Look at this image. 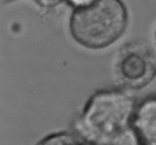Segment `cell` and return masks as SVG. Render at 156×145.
Returning a JSON list of instances; mask_svg holds the SVG:
<instances>
[{
  "instance_id": "cell-1",
  "label": "cell",
  "mask_w": 156,
  "mask_h": 145,
  "mask_svg": "<svg viewBox=\"0 0 156 145\" xmlns=\"http://www.w3.org/2000/svg\"><path fill=\"white\" fill-rule=\"evenodd\" d=\"M69 18V31L77 43L101 50L115 43L128 24V13L118 0L76 1Z\"/></svg>"
},
{
  "instance_id": "cell-6",
  "label": "cell",
  "mask_w": 156,
  "mask_h": 145,
  "mask_svg": "<svg viewBox=\"0 0 156 145\" xmlns=\"http://www.w3.org/2000/svg\"><path fill=\"white\" fill-rule=\"evenodd\" d=\"M155 40H156V30H155Z\"/></svg>"
},
{
  "instance_id": "cell-4",
  "label": "cell",
  "mask_w": 156,
  "mask_h": 145,
  "mask_svg": "<svg viewBox=\"0 0 156 145\" xmlns=\"http://www.w3.org/2000/svg\"><path fill=\"white\" fill-rule=\"evenodd\" d=\"M133 126L146 139L156 142V98L145 100L133 112Z\"/></svg>"
},
{
  "instance_id": "cell-2",
  "label": "cell",
  "mask_w": 156,
  "mask_h": 145,
  "mask_svg": "<svg viewBox=\"0 0 156 145\" xmlns=\"http://www.w3.org/2000/svg\"><path fill=\"white\" fill-rule=\"evenodd\" d=\"M133 104L130 98L117 91L98 92L89 100L82 114V124L98 138L118 133L131 121Z\"/></svg>"
},
{
  "instance_id": "cell-5",
  "label": "cell",
  "mask_w": 156,
  "mask_h": 145,
  "mask_svg": "<svg viewBox=\"0 0 156 145\" xmlns=\"http://www.w3.org/2000/svg\"><path fill=\"white\" fill-rule=\"evenodd\" d=\"M36 145H83L76 136L68 132H58L47 135Z\"/></svg>"
},
{
  "instance_id": "cell-3",
  "label": "cell",
  "mask_w": 156,
  "mask_h": 145,
  "mask_svg": "<svg viewBox=\"0 0 156 145\" xmlns=\"http://www.w3.org/2000/svg\"><path fill=\"white\" fill-rule=\"evenodd\" d=\"M119 78L129 88L141 89L151 83L156 75V64L146 47H126L117 65Z\"/></svg>"
}]
</instances>
